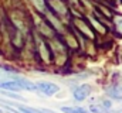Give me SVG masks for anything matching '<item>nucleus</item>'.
I'll list each match as a JSON object with an SVG mask.
<instances>
[{"instance_id": "nucleus-1", "label": "nucleus", "mask_w": 122, "mask_h": 113, "mask_svg": "<svg viewBox=\"0 0 122 113\" xmlns=\"http://www.w3.org/2000/svg\"><path fill=\"white\" fill-rule=\"evenodd\" d=\"M36 85H37V90H40L46 96H53V95H56L60 90V88L56 84H53V82H44V81H41V82H37Z\"/></svg>"}, {"instance_id": "nucleus-2", "label": "nucleus", "mask_w": 122, "mask_h": 113, "mask_svg": "<svg viewBox=\"0 0 122 113\" xmlns=\"http://www.w3.org/2000/svg\"><path fill=\"white\" fill-rule=\"evenodd\" d=\"M90 95H91V86L87 85V84L80 85V86H77V88L72 90V96H74V99L78 100V102L85 100Z\"/></svg>"}, {"instance_id": "nucleus-3", "label": "nucleus", "mask_w": 122, "mask_h": 113, "mask_svg": "<svg viewBox=\"0 0 122 113\" xmlns=\"http://www.w3.org/2000/svg\"><path fill=\"white\" fill-rule=\"evenodd\" d=\"M17 84L20 85V88L21 89H24V90H29V92H37V85L30 82L29 79H23V78H16L14 79Z\"/></svg>"}, {"instance_id": "nucleus-4", "label": "nucleus", "mask_w": 122, "mask_h": 113, "mask_svg": "<svg viewBox=\"0 0 122 113\" xmlns=\"http://www.w3.org/2000/svg\"><path fill=\"white\" fill-rule=\"evenodd\" d=\"M0 89L13 90V92H19V90H21L20 85L17 84L14 79H13V81H4V82H0Z\"/></svg>"}, {"instance_id": "nucleus-5", "label": "nucleus", "mask_w": 122, "mask_h": 113, "mask_svg": "<svg viewBox=\"0 0 122 113\" xmlns=\"http://www.w3.org/2000/svg\"><path fill=\"white\" fill-rule=\"evenodd\" d=\"M62 113H90L88 109L81 108V106H62L61 108Z\"/></svg>"}, {"instance_id": "nucleus-6", "label": "nucleus", "mask_w": 122, "mask_h": 113, "mask_svg": "<svg viewBox=\"0 0 122 113\" xmlns=\"http://www.w3.org/2000/svg\"><path fill=\"white\" fill-rule=\"evenodd\" d=\"M77 23V27L80 28L81 31H84V34L87 35V37H92V30H91V27L84 21V20H77L75 21Z\"/></svg>"}, {"instance_id": "nucleus-7", "label": "nucleus", "mask_w": 122, "mask_h": 113, "mask_svg": "<svg viewBox=\"0 0 122 113\" xmlns=\"http://www.w3.org/2000/svg\"><path fill=\"white\" fill-rule=\"evenodd\" d=\"M88 110L91 113H109V109H107L104 105H91Z\"/></svg>"}, {"instance_id": "nucleus-8", "label": "nucleus", "mask_w": 122, "mask_h": 113, "mask_svg": "<svg viewBox=\"0 0 122 113\" xmlns=\"http://www.w3.org/2000/svg\"><path fill=\"white\" fill-rule=\"evenodd\" d=\"M0 93H1V95H6L7 98H11V99H19V100H21V99H23L20 95L14 93L13 90H6V89H4V90H0Z\"/></svg>"}, {"instance_id": "nucleus-9", "label": "nucleus", "mask_w": 122, "mask_h": 113, "mask_svg": "<svg viewBox=\"0 0 122 113\" xmlns=\"http://www.w3.org/2000/svg\"><path fill=\"white\" fill-rule=\"evenodd\" d=\"M119 92H121V93H122V86H121V88H119Z\"/></svg>"}, {"instance_id": "nucleus-10", "label": "nucleus", "mask_w": 122, "mask_h": 113, "mask_svg": "<svg viewBox=\"0 0 122 113\" xmlns=\"http://www.w3.org/2000/svg\"><path fill=\"white\" fill-rule=\"evenodd\" d=\"M0 113H3V112H1V109H0Z\"/></svg>"}]
</instances>
